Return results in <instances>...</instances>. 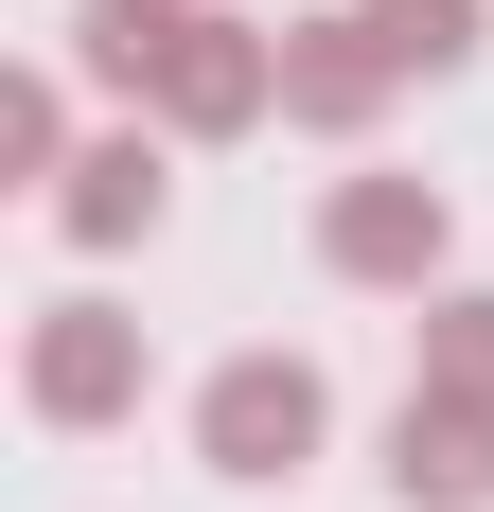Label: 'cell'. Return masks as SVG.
I'll return each mask as SVG.
<instances>
[{"mask_svg": "<svg viewBox=\"0 0 494 512\" xmlns=\"http://www.w3.org/2000/svg\"><path fill=\"white\" fill-rule=\"evenodd\" d=\"M336 442V389H318V354H230L195 389V477H230V495H265V477H300Z\"/></svg>", "mask_w": 494, "mask_h": 512, "instance_id": "cell-1", "label": "cell"}, {"mask_svg": "<svg viewBox=\"0 0 494 512\" xmlns=\"http://www.w3.org/2000/svg\"><path fill=\"white\" fill-rule=\"evenodd\" d=\"M265 106H283V36L177 0V36H159V71H142V124H177V142H247Z\"/></svg>", "mask_w": 494, "mask_h": 512, "instance_id": "cell-2", "label": "cell"}, {"mask_svg": "<svg viewBox=\"0 0 494 512\" xmlns=\"http://www.w3.org/2000/svg\"><path fill=\"white\" fill-rule=\"evenodd\" d=\"M442 248H459L442 177H389V159H353L336 195H318V265H336V283H389V301H424V283H442Z\"/></svg>", "mask_w": 494, "mask_h": 512, "instance_id": "cell-3", "label": "cell"}, {"mask_svg": "<svg viewBox=\"0 0 494 512\" xmlns=\"http://www.w3.org/2000/svg\"><path fill=\"white\" fill-rule=\"evenodd\" d=\"M18 389H36V424H71V442L124 424V407H142V318H124V301H53L36 354H18Z\"/></svg>", "mask_w": 494, "mask_h": 512, "instance_id": "cell-4", "label": "cell"}, {"mask_svg": "<svg viewBox=\"0 0 494 512\" xmlns=\"http://www.w3.org/2000/svg\"><path fill=\"white\" fill-rule=\"evenodd\" d=\"M159 212H177V124H106V142H71V177H53V230L71 248H142Z\"/></svg>", "mask_w": 494, "mask_h": 512, "instance_id": "cell-5", "label": "cell"}, {"mask_svg": "<svg viewBox=\"0 0 494 512\" xmlns=\"http://www.w3.org/2000/svg\"><path fill=\"white\" fill-rule=\"evenodd\" d=\"M389 36L371 18H283V124H318V142H371L389 124Z\"/></svg>", "mask_w": 494, "mask_h": 512, "instance_id": "cell-6", "label": "cell"}, {"mask_svg": "<svg viewBox=\"0 0 494 512\" xmlns=\"http://www.w3.org/2000/svg\"><path fill=\"white\" fill-rule=\"evenodd\" d=\"M389 495L406 512H494V407L406 389V407H389Z\"/></svg>", "mask_w": 494, "mask_h": 512, "instance_id": "cell-7", "label": "cell"}, {"mask_svg": "<svg viewBox=\"0 0 494 512\" xmlns=\"http://www.w3.org/2000/svg\"><path fill=\"white\" fill-rule=\"evenodd\" d=\"M406 389H442V407H494V301H477V283H442V301H424V371H406Z\"/></svg>", "mask_w": 494, "mask_h": 512, "instance_id": "cell-8", "label": "cell"}, {"mask_svg": "<svg viewBox=\"0 0 494 512\" xmlns=\"http://www.w3.org/2000/svg\"><path fill=\"white\" fill-rule=\"evenodd\" d=\"M371 36H389V71H477L494 0H371Z\"/></svg>", "mask_w": 494, "mask_h": 512, "instance_id": "cell-9", "label": "cell"}, {"mask_svg": "<svg viewBox=\"0 0 494 512\" xmlns=\"http://www.w3.org/2000/svg\"><path fill=\"white\" fill-rule=\"evenodd\" d=\"M0 177H71V89H53V71L0 89Z\"/></svg>", "mask_w": 494, "mask_h": 512, "instance_id": "cell-10", "label": "cell"}]
</instances>
